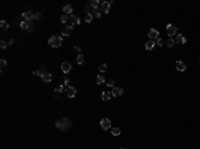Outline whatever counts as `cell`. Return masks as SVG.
Instances as JSON below:
<instances>
[{"instance_id": "1", "label": "cell", "mask_w": 200, "mask_h": 149, "mask_svg": "<svg viewBox=\"0 0 200 149\" xmlns=\"http://www.w3.org/2000/svg\"><path fill=\"white\" fill-rule=\"evenodd\" d=\"M62 43H63V37L62 36H59V35H53V36H51L49 37V40H48V44L52 47V48H59L60 45H62Z\"/></svg>"}, {"instance_id": "2", "label": "cell", "mask_w": 200, "mask_h": 149, "mask_svg": "<svg viewBox=\"0 0 200 149\" xmlns=\"http://www.w3.org/2000/svg\"><path fill=\"white\" fill-rule=\"evenodd\" d=\"M165 29H167V35L168 36H174V35H176V32H178V28H176V25H174V24H168L165 27Z\"/></svg>"}, {"instance_id": "3", "label": "cell", "mask_w": 200, "mask_h": 149, "mask_svg": "<svg viewBox=\"0 0 200 149\" xmlns=\"http://www.w3.org/2000/svg\"><path fill=\"white\" fill-rule=\"evenodd\" d=\"M68 21L71 23V25L73 27V25H77V24H80V21H81V20H80V19H79L77 16H75V15L72 13V15H68Z\"/></svg>"}, {"instance_id": "4", "label": "cell", "mask_w": 200, "mask_h": 149, "mask_svg": "<svg viewBox=\"0 0 200 149\" xmlns=\"http://www.w3.org/2000/svg\"><path fill=\"white\" fill-rule=\"evenodd\" d=\"M71 69H72V67H71V64H69L68 61H64L62 64V72L64 74H68L69 72H71Z\"/></svg>"}, {"instance_id": "5", "label": "cell", "mask_w": 200, "mask_h": 149, "mask_svg": "<svg viewBox=\"0 0 200 149\" xmlns=\"http://www.w3.org/2000/svg\"><path fill=\"white\" fill-rule=\"evenodd\" d=\"M23 19H24V21L32 23V20H34V13H32L31 11H25V12H23Z\"/></svg>"}, {"instance_id": "6", "label": "cell", "mask_w": 200, "mask_h": 149, "mask_svg": "<svg viewBox=\"0 0 200 149\" xmlns=\"http://www.w3.org/2000/svg\"><path fill=\"white\" fill-rule=\"evenodd\" d=\"M148 36H150V40L159 39V31L155 29V28H151V29L148 31Z\"/></svg>"}, {"instance_id": "7", "label": "cell", "mask_w": 200, "mask_h": 149, "mask_svg": "<svg viewBox=\"0 0 200 149\" xmlns=\"http://www.w3.org/2000/svg\"><path fill=\"white\" fill-rule=\"evenodd\" d=\"M100 125H101V128H103L104 130H107V129H109L111 128V121L108 120V119H101L100 120Z\"/></svg>"}, {"instance_id": "8", "label": "cell", "mask_w": 200, "mask_h": 149, "mask_svg": "<svg viewBox=\"0 0 200 149\" xmlns=\"http://www.w3.org/2000/svg\"><path fill=\"white\" fill-rule=\"evenodd\" d=\"M123 88H119V87H115V88H112V91H111V93H112V96H115V97H119V96H122L123 95Z\"/></svg>"}, {"instance_id": "9", "label": "cell", "mask_w": 200, "mask_h": 149, "mask_svg": "<svg viewBox=\"0 0 200 149\" xmlns=\"http://www.w3.org/2000/svg\"><path fill=\"white\" fill-rule=\"evenodd\" d=\"M66 93H67V97H69V99H72V97L76 96V89L73 87H68L66 89Z\"/></svg>"}, {"instance_id": "10", "label": "cell", "mask_w": 200, "mask_h": 149, "mask_svg": "<svg viewBox=\"0 0 200 149\" xmlns=\"http://www.w3.org/2000/svg\"><path fill=\"white\" fill-rule=\"evenodd\" d=\"M111 4H112V2H103V3H101V11H103L104 13H108Z\"/></svg>"}, {"instance_id": "11", "label": "cell", "mask_w": 200, "mask_h": 149, "mask_svg": "<svg viewBox=\"0 0 200 149\" xmlns=\"http://www.w3.org/2000/svg\"><path fill=\"white\" fill-rule=\"evenodd\" d=\"M88 6H90L92 9H95V11H97V8H99V6H101V3L99 2V0H91V2L88 3Z\"/></svg>"}, {"instance_id": "12", "label": "cell", "mask_w": 200, "mask_h": 149, "mask_svg": "<svg viewBox=\"0 0 200 149\" xmlns=\"http://www.w3.org/2000/svg\"><path fill=\"white\" fill-rule=\"evenodd\" d=\"M72 32H73V27H72V25H67V27L62 31V35H63V36H69Z\"/></svg>"}, {"instance_id": "13", "label": "cell", "mask_w": 200, "mask_h": 149, "mask_svg": "<svg viewBox=\"0 0 200 149\" xmlns=\"http://www.w3.org/2000/svg\"><path fill=\"white\" fill-rule=\"evenodd\" d=\"M176 69H178L179 72H184L185 69H187V67H185V64L183 63V61H176Z\"/></svg>"}, {"instance_id": "14", "label": "cell", "mask_w": 200, "mask_h": 149, "mask_svg": "<svg viewBox=\"0 0 200 149\" xmlns=\"http://www.w3.org/2000/svg\"><path fill=\"white\" fill-rule=\"evenodd\" d=\"M175 41H176V43H179V44H185V43H187V39H185L183 35L179 33V35H176V40Z\"/></svg>"}, {"instance_id": "15", "label": "cell", "mask_w": 200, "mask_h": 149, "mask_svg": "<svg viewBox=\"0 0 200 149\" xmlns=\"http://www.w3.org/2000/svg\"><path fill=\"white\" fill-rule=\"evenodd\" d=\"M63 11H64V13H66V15H72L73 8H72L71 4H66V6H64V8H63Z\"/></svg>"}, {"instance_id": "16", "label": "cell", "mask_w": 200, "mask_h": 149, "mask_svg": "<svg viewBox=\"0 0 200 149\" xmlns=\"http://www.w3.org/2000/svg\"><path fill=\"white\" fill-rule=\"evenodd\" d=\"M111 97H112V93L111 92H103L101 93V100L103 101H108Z\"/></svg>"}, {"instance_id": "17", "label": "cell", "mask_w": 200, "mask_h": 149, "mask_svg": "<svg viewBox=\"0 0 200 149\" xmlns=\"http://www.w3.org/2000/svg\"><path fill=\"white\" fill-rule=\"evenodd\" d=\"M62 123L64 124V127H66L67 129H68V128H71V125H72L71 120H69L68 117H63V119H62Z\"/></svg>"}, {"instance_id": "18", "label": "cell", "mask_w": 200, "mask_h": 149, "mask_svg": "<svg viewBox=\"0 0 200 149\" xmlns=\"http://www.w3.org/2000/svg\"><path fill=\"white\" fill-rule=\"evenodd\" d=\"M153 47H155V41H153V40H148L147 43H146V49L147 51H152Z\"/></svg>"}, {"instance_id": "19", "label": "cell", "mask_w": 200, "mask_h": 149, "mask_svg": "<svg viewBox=\"0 0 200 149\" xmlns=\"http://www.w3.org/2000/svg\"><path fill=\"white\" fill-rule=\"evenodd\" d=\"M41 77H43V81H44V83H49L51 80H52V74H51L49 72L44 73V74H43V76H41Z\"/></svg>"}, {"instance_id": "20", "label": "cell", "mask_w": 200, "mask_h": 149, "mask_svg": "<svg viewBox=\"0 0 200 149\" xmlns=\"http://www.w3.org/2000/svg\"><path fill=\"white\" fill-rule=\"evenodd\" d=\"M0 28H2L3 31H7L8 28H10V24H8L6 20H2V21H0Z\"/></svg>"}, {"instance_id": "21", "label": "cell", "mask_w": 200, "mask_h": 149, "mask_svg": "<svg viewBox=\"0 0 200 149\" xmlns=\"http://www.w3.org/2000/svg\"><path fill=\"white\" fill-rule=\"evenodd\" d=\"M30 25H31V23H28V21H21L20 23V28H21V29H27V31H28Z\"/></svg>"}, {"instance_id": "22", "label": "cell", "mask_w": 200, "mask_h": 149, "mask_svg": "<svg viewBox=\"0 0 200 149\" xmlns=\"http://www.w3.org/2000/svg\"><path fill=\"white\" fill-rule=\"evenodd\" d=\"M103 83H105V79H104L103 74H99L97 79H96V84H97V85H100V84H103Z\"/></svg>"}, {"instance_id": "23", "label": "cell", "mask_w": 200, "mask_h": 149, "mask_svg": "<svg viewBox=\"0 0 200 149\" xmlns=\"http://www.w3.org/2000/svg\"><path fill=\"white\" fill-rule=\"evenodd\" d=\"M64 89H67V88H66V85H64V84H59V85H56V88H55V91H56L58 93H60V92H63Z\"/></svg>"}, {"instance_id": "24", "label": "cell", "mask_w": 200, "mask_h": 149, "mask_svg": "<svg viewBox=\"0 0 200 149\" xmlns=\"http://www.w3.org/2000/svg\"><path fill=\"white\" fill-rule=\"evenodd\" d=\"M76 63L77 64H84V56L83 55H77V57H76Z\"/></svg>"}, {"instance_id": "25", "label": "cell", "mask_w": 200, "mask_h": 149, "mask_svg": "<svg viewBox=\"0 0 200 149\" xmlns=\"http://www.w3.org/2000/svg\"><path fill=\"white\" fill-rule=\"evenodd\" d=\"M111 132H112L113 136H119V134L122 133V130H120V128H112V129H111Z\"/></svg>"}, {"instance_id": "26", "label": "cell", "mask_w": 200, "mask_h": 149, "mask_svg": "<svg viewBox=\"0 0 200 149\" xmlns=\"http://www.w3.org/2000/svg\"><path fill=\"white\" fill-rule=\"evenodd\" d=\"M92 19H94V15H92V13H88V15H85V23H91Z\"/></svg>"}, {"instance_id": "27", "label": "cell", "mask_w": 200, "mask_h": 149, "mask_svg": "<svg viewBox=\"0 0 200 149\" xmlns=\"http://www.w3.org/2000/svg\"><path fill=\"white\" fill-rule=\"evenodd\" d=\"M167 44H168V47H169V48H172V47H174V45L176 44V41H175L174 39H168V41H167Z\"/></svg>"}, {"instance_id": "28", "label": "cell", "mask_w": 200, "mask_h": 149, "mask_svg": "<svg viewBox=\"0 0 200 149\" xmlns=\"http://www.w3.org/2000/svg\"><path fill=\"white\" fill-rule=\"evenodd\" d=\"M99 71H100L101 73H104V72L107 71V64H101L100 67H99Z\"/></svg>"}, {"instance_id": "29", "label": "cell", "mask_w": 200, "mask_h": 149, "mask_svg": "<svg viewBox=\"0 0 200 149\" xmlns=\"http://www.w3.org/2000/svg\"><path fill=\"white\" fill-rule=\"evenodd\" d=\"M60 21H62V23H67V21H68V15H66V13H64V15H62V17H60Z\"/></svg>"}, {"instance_id": "30", "label": "cell", "mask_w": 200, "mask_h": 149, "mask_svg": "<svg viewBox=\"0 0 200 149\" xmlns=\"http://www.w3.org/2000/svg\"><path fill=\"white\" fill-rule=\"evenodd\" d=\"M107 85L111 87V88H115V81L113 80H108V81H107Z\"/></svg>"}, {"instance_id": "31", "label": "cell", "mask_w": 200, "mask_h": 149, "mask_svg": "<svg viewBox=\"0 0 200 149\" xmlns=\"http://www.w3.org/2000/svg\"><path fill=\"white\" fill-rule=\"evenodd\" d=\"M64 85H66L67 88H68V87H72V85H71V80H69V79H66V80H64Z\"/></svg>"}, {"instance_id": "32", "label": "cell", "mask_w": 200, "mask_h": 149, "mask_svg": "<svg viewBox=\"0 0 200 149\" xmlns=\"http://www.w3.org/2000/svg\"><path fill=\"white\" fill-rule=\"evenodd\" d=\"M41 17V13L40 12H35L34 13V19H36V20H38V19H40Z\"/></svg>"}, {"instance_id": "33", "label": "cell", "mask_w": 200, "mask_h": 149, "mask_svg": "<svg viewBox=\"0 0 200 149\" xmlns=\"http://www.w3.org/2000/svg\"><path fill=\"white\" fill-rule=\"evenodd\" d=\"M0 47H2V49H4V48H7V43L4 40H2L0 41Z\"/></svg>"}, {"instance_id": "34", "label": "cell", "mask_w": 200, "mask_h": 149, "mask_svg": "<svg viewBox=\"0 0 200 149\" xmlns=\"http://www.w3.org/2000/svg\"><path fill=\"white\" fill-rule=\"evenodd\" d=\"M163 44H164V40H163L161 37H159V39H157V45H160V47H161Z\"/></svg>"}, {"instance_id": "35", "label": "cell", "mask_w": 200, "mask_h": 149, "mask_svg": "<svg viewBox=\"0 0 200 149\" xmlns=\"http://www.w3.org/2000/svg\"><path fill=\"white\" fill-rule=\"evenodd\" d=\"M92 15H94V16H95V17H100V16H101V13H100V12H99V11H95V12H94V13H92Z\"/></svg>"}, {"instance_id": "36", "label": "cell", "mask_w": 200, "mask_h": 149, "mask_svg": "<svg viewBox=\"0 0 200 149\" xmlns=\"http://www.w3.org/2000/svg\"><path fill=\"white\" fill-rule=\"evenodd\" d=\"M35 31V25L31 23V25H30V28H28V32H34Z\"/></svg>"}, {"instance_id": "37", "label": "cell", "mask_w": 200, "mask_h": 149, "mask_svg": "<svg viewBox=\"0 0 200 149\" xmlns=\"http://www.w3.org/2000/svg\"><path fill=\"white\" fill-rule=\"evenodd\" d=\"M0 64H2V67H6V65H7V61H6L4 59H2V60H0Z\"/></svg>"}, {"instance_id": "38", "label": "cell", "mask_w": 200, "mask_h": 149, "mask_svg": "<svg viewBox=\"0 0 200 149\" xmlns=\"http://www.w3.org/2000/svg\"><path fill=\"white\" fill-rule=\"evenodd\" d=\"M75 52H77V53H80V48L79 47H75ZM81 55V53H80Z\"/></svg>"}, {"instance_id": "39", "label": "cell", "mask_w": 200, "mask_h": 149, "mask_svg": "<svg viewBox=\"0 0 200 149\" xmlns=\"http://www.w3.org/2000/svg\"><path fill=\"white\" fill-rule=\"evenodd\" d=\"M34 74L35 76H40V72L39 71H34Z\"/></svg>"}, {"instance_id": "40", "label": "cell", "mask_w": 200, "mask_h": 149, "mask_svg": "<svg viewBox=\"0 0 200 149\" xmlns=\"http://www.w3.org/2000/svg\"><path fill=\"white\" fill-rule=\"evenodd\" d=\"M120 149H125V148H120Z\"/></svg>"}]
</instances>
